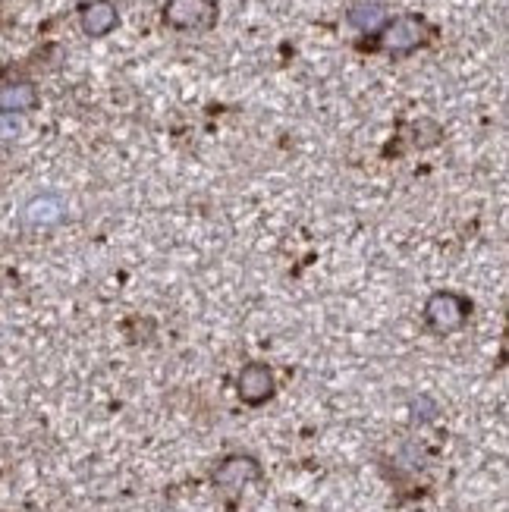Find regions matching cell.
<instances>
[{
	"instance_id": "6da1fadb",
	"label": "cell",
	"mask_w": 509,
	"mask_h": 512,
	"mask_svg": "<svg viewBox=\"0 0 509 512\" xmlns=\"http://www.w3.org/2000/svg\"><path fill=\"white\" fill-rule=\"evenodd\" d=\"M164 19L183 32H208L217 22V0H167Z\"/></svg>"
},
{
	"instance_id": "7a4b0ae2",
	"label": "cell",
	"mask_w": 509,
	"mask_h": 512,
	"mask_svg": "<svg viewBox=\"0 0 509 512\" xmlns=\"http://www.w3.org/2000/svg\"><path fill=\"white\" fill-rule=\"evenodd\" d=\"M428 35H431V29L422 16H400L381 29V48L390 54H409L415 48H422Z\"/></svg>"
},
{
	"instance_id": "3957f363",
	"label": "cell",
	"mask_w": 509,
	"mask_h": 512,
	"mask_svg": "<svg viewBox=\"0 0 509 512\" xmlns=\"http://www.w3.org/2000/svg\"><path fill=\"white\" fill-rule=\"evenodd\" d=\"M469 318V305L462 302L456 293H434L425 305V321L437 333H450L459 330Z\"/></svg>"
},
{
	"instance_id": "277c9868",
	"label": "cell",
	"mask_w": 509,
	"mask_h": 512,
	"mask_svg": "<svg viewBox=\"0 0 509 512\" xmlns=\"http://www.w3.org/2000/svg\"><path fill=\"white\" fill-rule=\"evenodd\" d=\"M258 478H261V465L252 456H227L214 469V484L227 494H239L242 487H249Z\"/></svg>"
},
{
	"instance_id": "5b68a950",
	"label": "cell",
	"mask_w": 509,
	"mask_h": 512,
	"mask_svg": "<svg viewBox=\"0 0 509 512\" xmlns=\"http://www.w3.org/2000/svg\"><path fill=\"white\" fill-rule=\"evenodd\" d=\"M236 390H239L242 403L261 406L264 399H271V393H274V374H271V368H264V365H246V368L239 371Z\"/></svg>"
},
{
	"instance_id": "8992f818",
	"label": "cell",
	"mask_w": 509,
	"mask_h": 512,
	"mask_svg": "<svg viewBox=\"0 0 509 512\" xmlns=\"http://www.w3.org/2000/svg\"><path fill=\"white\" fill-rule=\"evenodd\" d=\"M79 22H82V32L88 38H104V35H110L117 29L120 13H117L114 4H110V0H92V4L82 7Z\"/></svg>"
},
{
	"instance_id": "52a82bcc",
	"label": "cell",
	"mask_w": 509,
	"mask_h": 512,
	"mask_svg": "<svg viewBox=\"0 0 509 512\" xmlns=\"http://www.w3.org/2000/svg\"><path fill=\"white\" fill-rule=\"evenodd\" d=\"M38 107V92L32 82L0 85V114H29Z\"/></svg>"
},
{
	"instance_id": "ba28073f",
	"label": "cell",
	"mask_w": 509,
	"mask_h": 512,
	"mask_svg": "<svg viewBox=\"0 0 509 512\" xmlns=\"http://www.w3.org/2000/svg\"><path fill=\"white\" fill-rule=\"evenodd\" d=\"M22 217H26V224H32V227H48V224H57V220L63 217V205H60L57 195H38L26 205Z\"/></svg>"
},
{
	"instance_id": "9c48e42d",
	"label": "cell",
	"mask_w": 509,
	"mask_h": 512,
	"mask_svg": "<svg viewBox=\"0 0 509 512\" xmlns=\"http://www.w3.org/2000/svg\"><path fill=\"white\" fill-rule=\"evenodd\" d=\"M349 26H356L359 32H381L387 26V10L381 4H356L349 10Z\"/></svg>"
}]
</instances>
